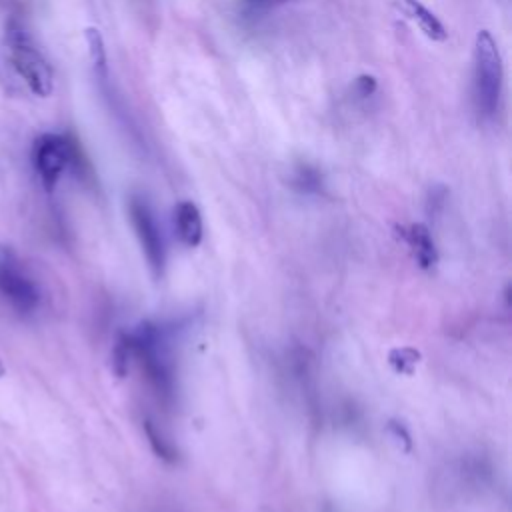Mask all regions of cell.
Wrapping results in <instances>:
<instances>
[{
    "label": "cell",
    "instance_id": "8",
    "mask_svg": "<svg viewBox=\"0 0 512 512\" xmlns=\"http://www.w3.org/2000/svg\"><path fill=\"white\" fill-rule=\"evenodd\" d=\"M174 224L178 238L188 246L196 248L204 238V224L198 206L190 200H182L174 208Z\"/></svg>",
    "mask_w": 512,
    "mask_h": 512
},
{
    "label": "cell",
    "instance_id": "7",
    "mask_svg": "<svg viewBox=\"0 0 512 512\" xmlns=\"http://www.w3.org/2000/svg\"><path fill=\"white\" fill-rule=\"evenodd\" d=\"M394 4L408 20H412L422 30L426 38L434 42H444L448 38L444 24L420 0H394Z\"/></svg>",
    "mask_w": 512,
    "mask_h": 512
},
{
    "label": "cell",
    "instance_id": "3",
    "mask_svg": "<svg viewBox=\"0 0 512 512\" xmlns=\"http://www.w3.org/2000/svg\"><path fill=\"white\" fill-rule=\"evenodd\" d=\"M474 104L480 116L492 118L498 112L504 84V66L496 40L488 30H478L474 38V70H472Z\"/></svg>",
    "mask_w": 512,
    "mask_h": 512
},
{
    "label": "cell",
    "instance_id": "11",
    "mask_svg": "<svg viewBox=\"0 0 512 512\" xmlns=\"http://www.w3.org/2000/svg\"><path fill=\"white\" fill-rule=\"evenodd\" d=\"M144 434L148 438V444L152 448V452L162 458L164 462H178V448L172 444V440H168L162 430L156 426V422H152L150 418H146L144 422Z\"/></svg>",
    "mask_w": 512,
    "mask_h": 512
},
{
    "label": "cell",
    "instance_id": "4",
    "mask_svg": "<svg viewBox=\"0 0 512 512\" xmlns=\"http://www.w3.org/2000/svg\"><path fill=\"white\" fill-rule=\"evenodd\" d=\"M78 162V150L74 142L56 132H44L34 140L32 164L46 192H52L62 174Z\"/></svg>",
    "mask_w": 512,
    "mask_h": 512
},
{
    "label": "cell",
    "instance_id": "14",
    "mask_svg": "<svg viewBox=\"0 0 512 512\" xmlns=\"http://www.w3.org/2000/svg\"><path fill=\"white\" fill-rule=\"evenodd\" d=\"M6 374V368H4V364H2V360H0V378Z\"/></svg>",
    "mask_w": 512,
    "mask_h": 512
},
{
    "label": "cell",
    "instance_id": "12",
    "mask_svg": "<svg viewBox=\"0 0 512 512\" xmlns=\"http://www.w3.org/2000/svg\"><path fill=\"white\" fill-rule=\"evenodd\" d=\"M294 184H296V188H300L304 192H318L322 188V178H320L318 170H314L310 166H300L294 174Z\"/></svg>",
    "mask_w": 512,
    "mask_h": 512
},
{
    "label": "cell",
    "instance_id": "1",
    "mask_svg": "<svg viewBox=\"0 0 512 512\" xmlns=\"http://www.w3.org/2000/svg\"><path fill=\"white\" fill-rule=\"evenodd\" d=\"M130 360H136L156 396L164 404L176 400V366L168 344V330L160 324L144 322L136 330L122 334Z\"/></svg>",
    "mask_w": 512,
    "mask_h": 512
},
{
    "label": "cell",
    "instance_id": "5",
    "mask_svg": "<svg viewBox=\"0 0 512 512\" xmlns=\"http://www.w3.org/2000/svg\"><path fill=\"white\" fill-rule=\"evenodd\" d=\"M0 296L18 312L30 314L40 304V288L28 276L16 252L0 244Z\"/></svg>",
    "mask_w": 512,
    "mask_h": 512
},
{
    "label": "cell",
    "instance_id": "2",
    "mask_svg": "<svg viewBox=\"0 0 512 512\" xmlns=\"http://www.w3.org/2000/svg\"><path fill=\"white\" fill-rule=\"evenodd\" d=\"M6 46L10 64L28 90L38 98H48L54 92V70L24 26L14 18L6 24Z\"/></svg>",
    "mask_w": 512,
    "mask_h": 512
},
{
    "label": "cell",
    "instance_id": "10",
    "mask_svg": "<svg viewBox=\"0 0 512 512\" xmlns=\"http://www.w3.org/2000/svg\"><path fill=\"white\" fill-rule=\"evenodd\" d=\"M84 38H86L88 56H90L92 70H94L96 78L106 80V78H108V56H106L104 38H102L100 30L94 28V26H88V28L84 30Z\"/></svg>",
    "mask_w": 512,
    "mask_h": 512
},
{
    "label": "cell",
    "instance_id": "6",
    "mask_svg": "<svg viewBox=\"0 0 512 512\" xmlns=\"http://www.w3.org/2000/svg\"><path fill=\"white\" fill-rule=\"evenodd\" d=\"M128 214L134 226L136 238L140 242L142 254L154 274V278H162L166 270V242L162 236V228L152 212V206L142 196H130L128 200Z\"/></svg>",
    "mask_w": 512,
    "mask_h": 512
},
{
    "label": "cell",
    "instance_id": "9",
    "mask_svg": "<svg viewBox=\"0 0 512 512\" xmlns=\"http://www.w3.org/2000/svg\"><path fill=\"white\" fill-rule=\"evenodd\" d=\"M406 242L416 258V262L422 268H432L438 262V252H436V244L432 240L430 230L424 224H412L406 230Z\"/></svg>",
    "mask_w": 512,
    "mask_h": 512
},
{
    "label": "cell",
    "instance_id": "13",
    "mask_svg": "<svg viewBox=\"0 0 512 512\" xmlns=\"http://www.w3.org/2000/svg\"><path fill=\"white\" fill-rule=\"evenodd\" d=\"M376 86H378V84H376V78L370 76V74H362V76H358L356 82H354V88H356L358 96H362V98L372 96V94L376 92Z\"/></svg>",
    "mask_w": 512,
    "mask_h": 512
}]
</instances>
